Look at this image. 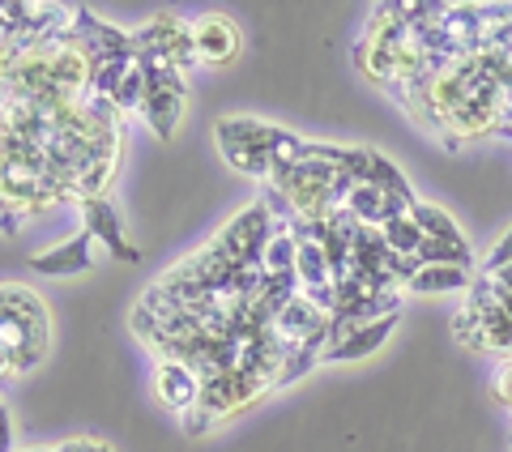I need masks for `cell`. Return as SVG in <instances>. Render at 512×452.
I'll use <instances>...</instances> for the list:
<instances>
[{
	"label": "cell",
	"mask_w": 512,
	"mask_h": 452,
	"mask_svg": "<svg viewBox=\"0 0 512 452\" xmlns=\"http://www.w3.org/2000/svg\"><path fill=\"white\" fill-rule=\"evenodd\" d=\"M146 69V103H141V116L163 141H171L175 124H180L184 111V73L167 69V64H141Z\"/></svg>",
	"instance_id": "obj_3"
},
{
	"label": "cell",
	"mask_w": 512,
	"mask_h": 452,
	"mask_svg": "<svg viewBox=\"0 0 512 452\" xmlns=\"http://www.w3.org/2000/svg\"><path fill=\"white\" fill-rule=\"evenodd\" d=\"M295 256H299V239L291 226H274L269 244L261 252V269L265 273H295Z\"/></svg>",
	"instance_id": "obj_16"
},
{
	"label": "cell",
	"mask_w": 512,
	"mask_h": 452,
	"mask_svg": "<svg viewBox=\"0 0 512 452\" xmlns=\"http://www.w3.org/2000/svg\"><path fill=\"white\" fill-rule=\"evenodd\" d=\"M457 342L478 354H500L504 363L512 359V312L495 299L487 273L470 282L466 312L457 316Z\"/></svg>",
	"instance_id": "obj_1"
},
{
	"label": "cell",
	"mask_w": 512,
	"mask_h": 452,
	"mask_svg": "<svg viewBox=\"0 0 512 452\" xmlns=\"http://www.w3.org/2000/svg\"><path fill=\"white\" fill-rule=\"evenodd\" d=\"M274 329L286 346H295V350H312V354H320L329 346V316L325 312H316L308 299H291L286 308H278L274 312Z\"/></svg>",
	"instance_id": "obj_5"
},
{
	"label": "cell",
	"mask_w": 512,
	"mask_h": 452,
	"mask_svg": "<svg viewBox=\"0 0 512 452\" xmlns=\"http://www.w3.org/2000/svg\"><path fill=\"white\" fill-rule=\"evenodd\" d=\"M197 64H231L239 56V30L231 18H201L192 26Z\"/></svg>",
	"instance_id": "obj_9"
},
{
	"label": "cell",
	"mask_w": 512,
	"mask_h": 452,
	"mask_svg": "<svg viewBox=\"0 0 512 452\" xmlns=\"http://www.w3.org/2000/svg\"><path fill=\"white\" fill-rule=\"evenodd\" d=\"M278 137H282V128L265 120H248V116L218 120V145H261V150H274Z\"/></svg>",
	"instance_id": "obj_12"
},
{
	"label": "cell",
	"mask_w": 512,
	"mask_h": 452,
	"mask_svg": "<svg viewBox=\"0 0 512 452\" xmlns=\"http://www.w3.org/2000/svg\"><path fill=\"white\" fill-rule=\"evenodd\" d=\"M201 389H205L201 371L188 367V363H158V371H154V393L175 414L197 410L201 406Z\"/></svg>",
	"instance_id": "obj_8"
},
{
	"label": "cell",
	"mask_w": 512,
	"mask_h": 452,
	"mask_svg": "<svg viewBox=\"0 0 512 452\" xmlns=\"http://www.w3.org/2000/svg\"><path fill=\"white\" fill-rule=\"evenodd\" d=\"M406 290H410V295H448V290H470V269L423 265V269L406 282Z\"/></svg>",
	"instance_id": "obj_13"
},
{
	"label": "cell",
	"mask_w": 512,
	"mask_h": 452,
	"mask_svg": "<svg viewBox=\"0 0 512 452\" xmlns=\"http://www.w3.org/2000/svg\"><path fill=\"white\" fill-rule=\"evenodd\" d=\"M487 278H495L504 290H512V265H504V269H495V273H487Z\"/></svg>",
	"instance_id": "obj_30"
},
{
	"label": "cell",
	"mask_w": 512,
	"mask_h": 452,
	"mask_svg": "<svg viewBox=\"0 0 512 452\" xmlns=\"http://www.w3.org/2000/svg\"><path fill=\"white\" fill-rule=\"evenodd\" d=\"M410 218H414V226H419V231H423L427 239H444V244H461V231H457L453 214H444L440 205H431V201H414Z\"/></svg>",
	"instance_id": "obj_17"
},
{
	"label": "cell",
	"mask_w": 512,
	"mask_h": 452,
	"mask_svg": "<svg viewBox=\"0 0 512 452\" xmlns=\"http://www.w3.org/2000/svg\"><path fill=\"white\" fill-rule=\"evenodd\" d=\"M111 103H116V111H141V103H146V69H141V64H133V69L124 73V82L111 94Z\"/></svg>",
	"instance_id": "obj_21"
},
{
	"label": "cell",
	"mask_w": 512,
	"mask_h": 452,
	"mask_svg": "<svg viewBox=\"0 0 512 452\" xmlns=\"http://www.w3.org/2000/svg\"><path fill=\"white\" fill-rule=\"evenodd\" d=\"M295 278L303 290H320V286H333V265L320 244L312 239H299V256H295Z\"/></svg>",
	"instance_id": "obj_14"
},
{
	"label": "cell",
	"mask_w": 512,
	"mask_h": 452,
	"mask_svg": "<svg viewBox=\"0 0 512 452\" xmlns=\"http://www.w3.org/2000/svg\"><path fill=\"white\" fill-rule=\"evenodd\" d=\"M30 452H52V448H30Z\"/></svg>",
	"instance_id": "obj_32"
},
{
	"label": "cell",
	"mask_w": 512,
	"mask_h": 452,
	"mask_svg": "<svg viewBox=\"0 0 512 452\" xmlns=\"http://www.w3.org/2000/svg\"><path fill=\"white\" fill-rule=\"evenodd\" d=\"M265 389H269V384L256 380V376H248V371H222V376L205 380V389H201V410L218 423V418L244 410L248 401H256Z\"/></svg>",
	"instance_id": "obj_6"
},
{
	"label": "cell",
	"mask_w": 512,
	"mask_h": 452,
	"mask_svg": "<svg viewBox=\"0 0 512 452\" xmlns=\"http://www.w3.org/2000/svg\"><path fill=\"white\" fill-rule=\"evenodd\" d=\"M56 452H116L111 444H103V440H94V435H82V440H69V444H60Z\"/></svg>",
	"instance_id": "obj_26"
},
{
	"label": "cell",
	"mask_w": 512,
	"mask_h": 452,
	"mask_svg": "<svg viewBox=\"0 0 512 452\" xmlns=\"http://www.w3.org/2000/svg\"><path fill=\"white\" fill-rule=\"evenodd\" d=\"M13 448V423H9V410L0 406V452Z\"/></svg>",
	"instance_id": "obj_29"
},
{
	"label": "cell",
	"mask_w": 512,
	"mask_h": 452,
	"mask_svg": "<svg viewBox=\"0 0 512 452\" xmlns=\"http://www.w3.org/2000/svg\"><path fill=\"white\" fill-rule=\"evenodd\" d=\"M504 265H512V231L500 239V244L491 248V256H487V265H483V273H495V269H504Z\"/></svg>",
	"instance_id": "obj_24"
},
{
	"label": "cell",
	"mask_w": 512,
	"mask_h": 452,
	"mask_svg": "<svg viewBox=\"0 0 512 452\" xmlns=\"http://www.w3.org/2000/svg\"><path fill=\"white\" fill-rule=\"evenodd\" d=\"M0 371H13V363H9V354L0 350Z\"/></svg>",
	"instance_id": "obj_31"
},
{
	"label": "cell",
	"mask_w": 512,
	"mask_h": 452,
	"mask_svg": "<svg viewBox=\"0 0 512 452\" xmlns=\"http://www.w3.org/2000/svg\"><path fill=\"white\" fill-rule=\"evenodd\" d=\"M90 248H94V239L82 231V235L64 239V244L52 248V252H39L30 265H35V273H43V278H69V273H86L94 265Z\"/></svg>",
	"instance_id": "obj_10"
},
{
	"label": "cell",
	"mask_w": 512,
	"mask_h": 452,
	"mask_svg": "<svg viewBox=\"0 0 512 452\" xmlns=\"http://www.w3.org/2000/svg\"><path fill=\"white\" fill-rule=\"evenodd\" d=\"M393 320H397V316H380V320H372V325H359L342 346L325 350L320 359H325V363H359V359H367V354H376L384 342H389Z\"/></svg>",
	"instance_id": "obj_11"
},
{
	"label": "cell",
	"mask_w": 512,
	"mask_h": 452,
	"mask_svg": "<svg viewBox=\"0 0 512 452\" xmlns=\"http://www.w3.org/2000/svg\"><path fill=\"white\" fill-rule=\"evenodd\" d=\"M495 397H500L504 406L512 410V359L500 367V376H495Z\"/></svg>",
	"instance_id": "obj_27"
},
{
	"label": "cell",
	"mask_w": 512,
	"mask_h": 452,
	"mask_svg": "<svg viewBox=\"0 0 512 452\" xmlns=\"http://www.w3.org/2000/svg\"><path fill=\"white\" fill-rule=\"evenodd\" d=\"M133 56L137 64H167V69H192L197 47H192V26L180 18H154L150 26L133 30Z\"/></svg>",
	"instance_id": "obj_2"
},
{
	"label": "cell",
	"mask_w": 512,
	"mask_h": 452,
	"mask_svg": "<svg viewBox=\"0 0 512 452\" xmlns=\"http://www.w3.org/2000/svg\"><path fill=\"white\" fill-rule=\"evenodd\" d=\"M222 154H227V163L239 175H256V180H265V184H269V175H274V154L261 150V145H222Z\"/></svg>",
	"instance_id": "obj_19"
},
{
	"label": "cell",
	"mask_w": 512,
	"mask_h": 452,
	"mask_svg": "<svg viewBox=\"0 0 512 452\" xmlns=\"http://www.w3.org/2000/svg\"><path fill=\"white\" fill-rule=\"evenodd\" d=\"M180 423H184V431H188V435H201V431H210V427H214V418H210V414H205V410L197 406V410L180 414Z\"/></svg>",
	"instance_id": "obj_25"
},
{
	"label": "cell",
	"mask_w": 512,
	"mask_h": 452,
	"mask_svg": "<svg viewBox=\"0 0 512 452\" xmlns=\"http://www.w3.org/2000/svg\"><path fill=\"white\" fill-rule=\"evenodd\" d=\"M419 265H453V269H470V244H444V239H423L419 248Z\"/></svg>",
	"instance_id": "obj_20"
},
{
	"label": "cell",
	"mask_w": 512,
	"mask_h": 452,
	"mask_svg": "<svg viewBox=\"0 0 512 452\" xmlns=\"http://www.w3.org/2000/svg\"><path fill=\"white\" fill-rule=\"evenodd\" d=\"M303 150H308V141H299V137H291L282 128V137L274 141V150H269V154H274V167H299Z\"/></svg>",
	"instance_id": "obj_23"
},
{
	"label": "cell",
	"mask_w": 512,
	"mask_h": 452,
	"mask_svg": "<svg viewBox=\"0 0 512 452\" xmlns=\"http://www.w3.org/2000/svg\"><path fill=\"white\" fill-rule=\"evenodd\" d=\"M26 214H22V209H13L9 201H0V231H5V235H13V231H18V222H22Z\"/></svg>",
	"instance_id": "obj_28"
},
{
	"label": "cell",
	"mask_w": 512,
	"mask_h": 452,
	"mask_svg": "<svg viewBox=\"0 0 512 452\" xmlns=\"http://www.w3.org/2000/svg\"><path fill=\"white\" fill-rule=\"evenodd\" d=\"M0 350L9 354H26V350H47V329H35V325H26V320L18 316H5L0 312Z\"/></svg>",
	"instance_id": "obj_15"
},
{
	"label": "cell",
	"mask_w": 512,
	"mask_h": 452,
	"mask_svg": "<svg viewBox=\"0 0 512 452\" xmlns=\"http://www.w3.org/2000/svg\"><path fill=\"white\" fill-rule=\"evenodd\" d=\"M77 209H82L86 235L94 239V244H103L111 256H120V261H128V265H137V261H141V248H133V244L124 239L120 214H116V205H111L107 197H99V201H82Z\"/></svg>",
	"instance_id": "obj_7"
},
{
	"label": "cell",
	"mask_w": 512,
	"mask_h": 452,
	"mask_svg": "<svg viewBox=\"0 0 512 452\" xmlns=\"http://www.w3.org/2000/svg\"><path fill=\"white\" fill-rule=\"evenodd\" d=\"M376 158H380L376 150H346V154H342V171H346L355 184H372Z\"/></svg>",
	"instance_id": "obj_22"
},
{
	"label": "cell",
	"mask_w": 512,
	"mask_h": 452,
	"mask_svg": "<svg viewBox=\"0 0 512 452\" xmlns=\"http://www.w3.org/2000/svg\"><path fill=\"white\" fill-rule=\"evenodd\" d=\"M380 239L389 244V252L393 256H419V248H423V231L414 226V218L410 214H402V218H389L380 226Z\"/></svg>",
	"instance_id": "obj_18"
},
{
	"label": "cell",
	"mask_w": 512,
	"mask_h": 452,
	"mask_svg": "<svg viewBox=\"0 0 512 452\" xmlns=\"http://www.w3.org/2000/svg\"><path fill=\"white\" fill-rule=\"evenodd\" d=\"M269 235H274V218H269V209L256 201L248 205L244 214H235L222 231L214 235V248L227 252L235 265H261V252L269 244Z\"/></svg>",
	"instance_id": "obj_4"
}]
</instances>
